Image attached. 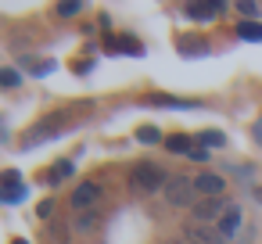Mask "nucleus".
I'll list each match as a JSON object with an SVG mask.
<instances>
[{
    "label": "nucleus",
    "mask_w": 262,
    "mask_h": 244,
    "mask_svg": "<svg viewBox=\"0 0 262 244\" xmlns=\"http://www.w3.org/2000/svg\"><path fill=\"white\" fill-rule=\"evenodd\" d=\"M165 183H169V176H165L155 162H137V165L129 169V190H137V194L165 190Z\"/></svg>",
    "instance_id": "obj_1"
},
{
    "label": "nucleus",
    "mask_w": 262,
    "mask_h": 244,
    "mask_svg": "<svg viewBox=\"0 0 262 244\" xmlns=\"http://www.w3.org/2000/svg\"><path fill=\"white\" fill-rule=\"evenodd\" d=\"M165 197H169V205H176V208H194L201 194H198V187H194L190 176H169Z\"/></svg>",
    "instance_id": "obj_2"
},
{
    "label": "nucleus",
    "mask_w": 262,
    "mask_h": 244,
    "mask_svg": "<svg viewBox=\"0 0 262 244\" xmlns=\"http://www.w3.org/2000/svg\"><path fill=\"white\" fill-rule=\"evenodd\" d=\"M194 223H205V226H219V219L230 212V201L226 197H201L194 208Z\"/></svg>",
    "instance_id": "obj_3"
},
{
    "label": "nucleus",
    "mask_w": 262,
    "mask_h": 244,
    "mask_svg": "<svg viewBox=\"0 0 262 244\" xmlns=\"http://www.w3.org/2000/svg\"><path fill=\"white\" fill-rule=\"evenodd\" d=\"M183 240H187V244H223L226 237L219 233V226H205V223H187V226H183Z\"/></svg>",
    "instance_id": "obj_4"
},
{
    "label": "nucleus",
    "mask_w": 262,
    "mask_h": 244,
    "mask_svg": "<svg viewBox=\"0 0 262 244\" xmlns=\"http://www.w3.org/2000/svg\"><path fill=\"white\" fill-rule=\"evenodd\" d=\"M65 119H69V115H51V119H43V122H40V126H36V129H33L26 140H22V147H36V144L51 140V137H54V133L65 126Z\"/></svg>",
    "instance_id": "obj_5"
},
{
    "label": "nucleus",
    "mask_w": 262,
    "mask_h": 244,
    "mask_svg": "<svg viewBox=\"0 0 262 244\" xmlns=\"http://www.w3.org/2000/svg\"><path fill=\"white\" fill-rule=\"evenodd\" d=\"M144 104H147V108H180V112H187V108H198L201 101L176 97V94H147V97H144Z\"/></svg>",
    "instance_id": "obj_6"
},
{
    "label": "nucleus",
    "mask_w": 262,
    "mask_h": 244,
    "mask_svg": "<svg viewBox=\"0 0 262 244\" xmlns=\"http://www.w3.org/2000/svg\"><path fill=\"white\" fill-rule=\"evenodd\" d=\"M97 197H101V187H97V183H79V187L72 190V208L90 212V208L97 205Z\"/></svg>",
    "instance_id": "obj_7"
},
{
    "label": "nucleus",
    "mask_w": 262,
    "mask_h": 244,
    "mask_svg": "<svg viewBox=\"0 0 262 244\" xmlns=\"http://www.w3.org/2000/svg\"><path fill=\"white\" fill-rule=\"evenodd\" d=\"M194 187H198L201 197H223V190H226L223 176H215V172H201V176H194Z\"/></svg>",
    "instance_id": "obj_8"
},
{
    "label": "nucleus",
    "mask_w": 262,
    "mask_h": 244,
    "mask_svg": "<svg viewBox=\"0 0 262 244\" xmlns=\"http://www.w3.org/2000/svg\"><path fill=\"white\" fill-rule=\"evenodd\" d=\"M108 51H112V54H133V58L144 54V47H140L133 36H112V40H108Z\"/></svg>",
    "instance_id": "obj_9"
},
{
    "label": "nucleus",
    "mask_w": 262,
    "mask_h": 244,
    "mask_svg": "<svg viewBox=\"0 0 262 244\" xmlns=\"http://www.w3.org/2000/svg\"><path fill=\"white\" fill-rule=\"evenodd\" d=\"M241 223H244V212H241L237 205H230V212H226V215L219 219V233H223V237L230 240V237H233V233L241 230Z\"/></svg>",
    "instance_id": "obj_10"
},
{
    "label": "nucleus",
    "mask_w": 262,
    "mask_h": 244,
    "mask_svg": "<svg viewBox=\"0 0 262 244\" xmlns=\"http://www.w3.org/2000/svg\"><path fill=\"white\" fill-rule=\"evenodd\" d=\"M187 15L194 22H208V18L223 15V4H219V0H212V4H187Z\"/></svg>",
    "instance_id": "obj_11"
},
{
    "label": "nucleus",
    "mask_w": 262,
    "mask_h": 244,
    "mask_svg": "<svg viewBox=\"0 0 262 244\" xmlns=\"http://www.w3.org/2000/svg\"><path fill=\"white\" fill-rule=\"evenodd\" d=\"M237 36L241 40H251V43H262V26L258 22H241L237 26Z\"/></svg>",
    "instance_id": "obj_12"
},
{
    "label": "nucleus",
    "mask_w": 262,
    "mask_h": 244,
    "mask_svg": "<svg viewBox=\"0 0 262 244\" xmlns=\"http://www.w3.org/2000/svg\"><path fill=\"white\" fill-rule=\"evenodd\" d=\"M198 137H201L205 147H223V144H226V137H223L219 129H205V133H198Z\"/></svg>",
    "instance_id": "obj_13"
},
{
    "label": "nucleus",
    "mask_w": 262,
    "mask_h": 244,
    "mask_svg": "<svg viewBox=\"0 0 262 244\" xmlns=\"http://www.w3.org/2000/svg\"><path fill=\"white\" fill-rule=\"evenodd\" d=\"M165 147H169V151H176V154H190V151H194L187 137H169V140H165Z\"/></svg>",
    "instance_id": "obj_14"
},
{
    "label": "nucleus",
    "mask_w": 262,
    "mask_h": 244,
    "mask_svg": "<svg viewBox=\"0 0 262 244\" xmlns=\"http://www.w3.org/2000/svg\"><path fill=\"white\" fill-rule=\"evenodd\" d=\"M72 169H76L72 162H61V165H54V169H51V176H47V180H51V183H61V180H69V176H72Z\"/></svg>",
    "instance_id": "obj_15"
},
{
    "label": "nucleus",
    "mask_w": 262,
    "mask_h": 244,
    "mask_svg": "<svg viewBox=\"0 0 262 244\" xmlns=\"http://www.w3.org/2000/svg\"><path fill=\"white\" fill-rule=\"evenodd\" d=\"M97 219H101L97 212H83V215L76 219V230H83V233H86V230H97Z\"/></svg>",
    "instance_id": "obj_16"
},
{
    "label": "nucleus",
    "mask_w": 262,
    "mask_h": 244,
    "mask_svg": "<svg viewBox=\"0 0 262 244\" xmlns=\"http://www.w3.org/2000/svg\"><path fill=\"white\" fill-rule=\"evenodd\" d=\"M137 140H140V144H158L162 137H158L155 126H140V129H137Z\"/></svg>",
    "instance_id": "obj_17"
},
{
    "label": "nucleus",
    "mask_w": 262,
    "mask_h": 244,
    "mask_svg": "<svg viewBox=\"0 0 262 244\" xmlns=\"http://www.w3.org/2000/svg\"><path fill=\"white\" fill-rule=\"evenodd\" d=\"M0 83H4L8 90H11V86H18V83H22V76H18V69H0Z\"/></svg>",
    "instance_id": "obj_18"
},
{
    "label": "nucleus",
    "mask_w": 262,
    "mask_h": 244,
    "mask_svg": "<svg viewBox=\"0 0 262 244\" xmlns=\"http://www.w3.org/2000/svg\"><path fill=\"white\" fill-rule=\"evenodd\" d=\"M79 11H83V4H76V0H69V4H58V15H65V18H69V15H79Z\"/></svg>",
    "instance_id": "obj_19"
},
{
    "label": "nucleus",
    "mask_w": 262,
    "mask_h": 244,
    "mask_svg": "<svg viewBox=\"0 0 262 244\" xmlns=\"http://www.w3.org/2000/svg\"><path fill=\"white\" fill-rule=\"evenodd\" d=\"M4 190H18V172H15V169L4 172Z\"/></svg>",
    "instance_id": "obj_20"
},
{
    "label": "nucleus",
    "mask_w": 262,
    "mask_h": 244,
    "mask_svg": "<svg viewBox=\"0 0 262 244\" xmlns=\"http://www.w3.org/2000/svg\"><path fill=\"white\" fill-rule=\"evenodd\" d=\"M0 197H4L8 205H18V201H22L26 194H22V187H18V190H4V194H0Z\"/></svg>",
    "instance_id": "obj_21"
},
{
    "label": "nucleus",
    "mask_w": 262,
    "mask_h": 244,
    "mask_svg": "<svg viewBox=\"0 0 262 244\" xmlns=\"http://www.w3.org/2000/svg\"><path fill=\"white\" fill-rule=\"evenodd\" d=\"M241 15H258V4H251V0H244V4H237Z\"/></svg>",
    "instance_id": "obj_22"
},
{
    "label": "nucleus",
    "mask_w": 262,
    "mask_h": 244,
    "mask_svg": "<svg viewBox=\"0 0 262 244\" xmlns=\"http://www.w3.org/2000/svg\"><path fill=\"white\" fill-rule=\"evenodd\" d=\"M51 233H54V237H69V226H65V223H51Z\"/></svg>",
    "instance_id": "obj_23"
},
{
    "label": "nucleus",
    "mask_w": 262,
    "mask_h": 244,
    "mask_svg": "<svg viewBox=\"0 0 262 244\" xmlns=\"http://www.w3.org/2000/svg\"><path fill=\"white\" fill-rule=\"evenodd\" d=\"M190 158H194V162H208V151H205V147H194Z\"/></svg>",
    "instance_id": "obj_24"
},
{
    "label": "nucleus",
    "mask_w": 262,
    "mask_h": 244,
    "mask_svg": "<svg viewBox=\"0 0 262 244\" xmlns=\"http://www.w3.org/2000/svg\"><path fill=\"white\" fill-rule=\"evenodd\" d=\"M251 137H255V144H262V119L251 126Z\"/></svg>",
    "instance_id": "obj_25"
},
{
    "label": "nucleus",
    "mask_w": 262,
    "mask_h": 244,
    "mask_svg": "<svg viewBox=\"0 0 262 244\" xmlns=\"http://www.w3.org/2000/svg\"><path fill=\"white\" fill-rule=\"evenodd\" d=\"M54 212V201H40V215H51Z\"/></svg>",
    "instance_id": "obj_26"
},
{
    "label": "nucleus",
    "mask_w": 262,
    "mask_h": 244,
    "mask_svg": "<svg viewBox=\"0 0 262 244\" xmlns=\"http://www.w3.org/2000/svg\"><path fill=\"white\" fill-rule=\"evenodd\" d=\"M11 244H29V240H22V237H15V240H11Z\"/></svg>",
    "instance_id": "obj_27"
}]
</instances>
